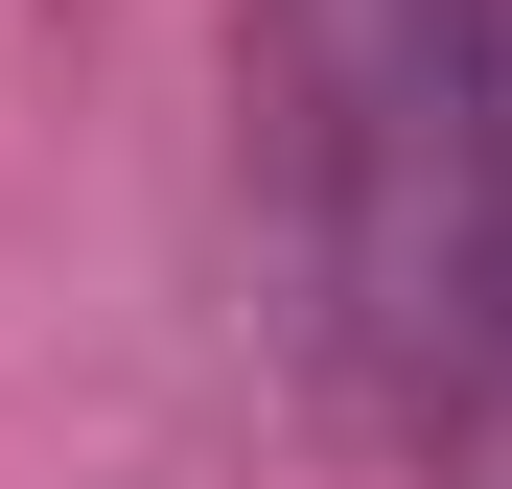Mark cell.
Listing matches in <instances>:
<instances>
[{"label": "cell", "instance_id": "6da1fadb", "mask_svg": "<svg viewBox=\"0 0 512 489\" xmlns=\"http://www.w3.org/2000/svg\"><path fill=\"white\" fill-rule=\"evenodd\" d=\"M280 280L373 443L512 396V0H256Z\"/></svg>", "mask_w": 512, "mask_h": 489}]
</instances>
